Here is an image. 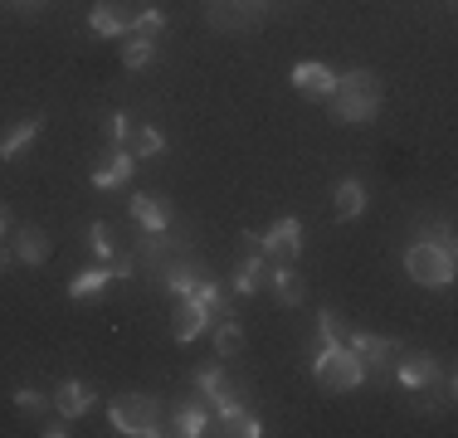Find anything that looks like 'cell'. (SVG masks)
Instances as JSON below:
<instances>
[{
  "label": "cell",
  "instance_id": "cell-1",
  "mask_svg": "<svg viewBox=\"0 0 458 438\" xmlns=\"http://www.w3.org/2000/svg\"><path fill=\"white\" fill-rule=\"evenodd\" d=\"M380 79L370 69H352V73H336V83H332V93L322 97L327 103V113L336 117V122H352V127H366V122H376V113H380Z\"/></svg>",
  "mask_w": 458,
  "mask_h": 438
},
{
  "label": "cell",
  "instance_id": "cell-2",
  "mask_svg": "<svg viewBox=\"0 0 458 438\" xmlns=\"http://www.w3.org/2000/svg\"><path fill=\"white\" fill-rule=\"evenodd\" d=\"M312 380L327 394H352L366 385V366L356 360V350L346 341H318V356H312Z\"/></svg>",
  "mask_w": 458,
  "mask_h": 438
},
{
  "label": "cell",
  "instance_id": "cell-3",
  "mask_svg": "<svg viewBox=\"0 0 458 438\" xmlns=\"http://www.w3.org/2000/svg\"><path fill=\"white\" fill-rule=\"evenodd\" d=\"M107 424H113L117 434H127V438L166 434V424H161V400H151V394H141V390L117 394V400L107 404Z\"/></svg>",
  "mask_w": 458,
  "mask_h": 438
},
{
  "label": "cell",
  "instance_id": "cell-4",
  "mask_svg": "<svg viewBox=\"0 0 458 438\" xmlns=\"http://www.w3.org/2000/svg\"><path fill=\"white\" fill-rule=\"evenodd\" d=\"M181 258H191V248H185L171 229H161V234H147V229H141V239H137V248H132L137 273H147L151 282H166V273L176 268Z\"/></svg>",
  "mask_w": 458,
  "mask_h": 438
},
{
  "label": "cell",
  "instance_id": "cell-5",
  "mask_svg": "<svg viewBox=\"0 0 458 438\" xmlns=\"http://www.w3.org/2000/svg\"><path fill=\"white\" fill-rule=\"evenodd\" d=\"M405 273L420 288H449L454 282V248L434 244V239H420V244L405 248Z\"/></svg>",
  "mask_w": 458,
  "mask_h": 438
},
{
  "label": "cell",
  "instance_id": "cell-6",
  "mask_svg": "<svg viewBox=\"0 0 458 438\" xmlns=\"http://www.w3.org/2000/svg\"><path fill=\"white\" fill-rule=\"evenodd\" d=\"M264 15H268V5H259V0H205V20L215 29H225V35L254 29Z\"/></svg>",
  "mask_w": 458,
  "mask_h": 438
},
{
  "label": "cell",
  "instance_id": "cell-7",
  "mask_svg": "<svg viewBox=\"0 0 458 438\" xmlns=\"http://www.w3.org/2000/svg\"><path fill=\"white\" fill-rule=\"evenodd\" d=\"M346 346H352L356 360L366 366V380H370V375L386 380V375H390V360H395V350H400V341L376 336V332H352V336H346Z\"/></svg>",
  "mask_w": 458,
  "mask_h": 438
},
{
  "label": "cell",
  "instance_id": "cell-8",
  "mask_svg": "<svg viewBox=\"0 0 458 438\" xmlns=\"http://www.w3.org/2000/svg\"><path fill=\"white\" fill-rule=\"evenodd\" d=\"M191 385L205 394V404H210V409L239 404V385L225 375V360H220V356H215V360H205V366H195V370H191Z\"/></svg>",
  "mask_w": 458,
  "mask_h": 438
},
{
  "label": "cell",
  "instance_id": "cell-9",
  "mask_svg": "<svg viewBox=\"0 0 458 438\" xmlns=\"http://www.w3.org/2000/svg\"><path fill=\"white\" fill-rule=\"evenodd\" d=\"M259 248L268 254V263H293L302 254V219L283 215L268 234H259Z\"/></svg>",
  "mask_w": 458,
  "mask_h": 438
},
{
  "label": "cell",
  "instance_id": "cell-10",
  "mask_svg": "<svg viewBox=\"0 0 458 438\" xmlns=\"http://www.w3.org/2000/svg\"><path fill=\"white\" fill-rule=\"evenodd\" d=\"M210 326H215V312L200 298L185 292V298L176 302V312H171V336H176V341H195V336H205Z\"/></svg>",
  "mask_w": 458,
  "mask_h": 438
},
{
  "label": "cell",
  "instance_id": "cell-11",
  "mask_svg": "<svg viewBox=\"0 0 458 438\" xmlns=\"http://www.w3.org/2000/svg\"><path fill=\"white\" fill-rule=\"evenodd\" d=\"M89 29L98 39H127V29H132V5H127V0H98L93 15H89Z\"/></svg>",
  "mask_w": 458,
  "mask_h": 438
},
{
  "label": "cell",
  "instance_id": "cell-12",
  "mask_svg": "<svg viewBox=\"0 0 458 438\" xmlns=\"http://www.w3.org/2000/svg\"><path fill=\"white\" fill-rule=\"evenodd\" d=\"M132 175H137V156H132L127 147H113V151H107V156L93 166V185H98V190H117V185H127Z\"/></svg>",
  "mask_w": 458,
  "mask_h": 438
},
{
  "label": "cell",
  "instance_id": "cell-13",
  "mask_svg": "<svg viewBox=\"0 0 458 438\" xmlns=\"http://www.w3.org/2000/svg\"><path fill=\"white\" fill-rule=\"evenodd\" d=\"M268 268H274V263H268L264 248H249L244 263L234 268V292H239V298H254V292H264V288H268Z\"/></svg>",
  "mask_w": 458,
  "mask_h": 438
},
{
  "label": "cell",
  "instance_id": "cell-14",
  "mask_svg": "<svg viewBox=\"0 0 458 438\" xmlns=\"http://www.w3.org/2000/svg\"><path fill=\"white\" fill-rule=\"evenodd\" d=\"M288 83L298 88V93H308V97H327L332 83H336V73L327 69V63H318V59H302V63H293Z\"/></svg>",
  "mask_w": 458,
  "mask_h": 438
},
{
  "label": "cell",
  "instance_id": "cell-15",
  "mask_svg": "<svg viewBox=\"0 0 458 438\" xmlns=\"http://www.w3.org/2000/svg\"><path fill=\"white\" fill-rule=\"evenodd\" d=\"M10 254H15L20 263H30V268H39V263L54 254V244H49L45 229L30 224V229H15V234H10Z\"/></svg>",
  "mask_w": 458,
  "mask_h": 438
},
{
  "label": "cell",
  "instance_id": "cell-16",
  "mask_svg": "<svg viewBox=\"0 0 458 438\" xmlns=\"http://www.w3.org/2000/svg\"><path fill=\"white\" fill-rule=\"evenodd\" d=\"M98 404V390L93 385H83V380H64L59 394H54V409L64 414V419H83Z\"/></svg>",
  "mask_w": 458,
  "mask_h": 438
},
{
  "label": "cell",
  "instance_id": "cell-17",
  "mask_svg": "<svg viewBox=\"0 0 458 438\" xmlns=\"http://www.w3.org/2000/svg\"><path fill=\"white\" fill-rule=\"evenodd\" d=\"M132 219L147 234H161V229H171V200H161V195H132Z\"/></svg>",
  "mask_w": 458,
  "mask_h": 438
},
{
  "label": "cell",
  "instance_id": "cell-18",
  "mask_svg": "<svg viewBox=\"0 0 458 438\" xmlns=\"http://www.w3.org/2000/svg\"><path fill=\"white\" fill-rule=\"evenodd\" d=\"M434 380H439V366H434L429 356H405L395 366V385L400 390H434Z\"/></svg>",
  "mask_w": 458,
  "mask_h": 438
},
{
  "label": "cell",
  "instance_id": "cell-19",
  "mask_svg": "<svg viewBox=\"0 0 458 438\" xmlns=\"http://www.w3.org/2000/svg\"><path fill=\"white\" fill-rule=\"evenodd\" d=\"M215 424H220V434L229 438H259L264 434V424H259V414L254 409H244V404H225V409H215Z\"/></svg>",
  "mask_w": 458,
  "mask_h": 438
},
{
  "label": "cell",
  "instance_id": "cell-20",
  "mask_svg": "<svg viewBox=\"0 0 458 438\" xmlns=\"http://www.w3.org/2000/svg\"><path fill=\"white\" fill-rule=\"evenodd\" d=\"M332 215L336 219H361L366 215V185L361 181H336V190H332Z\"/></svg>",
  "mask_w": 458,
  "mask_h": 438
},
{
  "label": "cell",
  "instance_id": "cell-21",
  "mask_svg": "<svg viewBox=\"0 0 458 438\" xmlns=\"http://www.w3.org/2000/svg\"><path fill=\"white\" fill-rule=\"evenodd\" d=\"M39 131H45V117H25V122L5 127V131H0V161H15L20 151L39 137Z\"/></svg>",
  "mask_w": 458,
  "mask_h": 438
},
{
  "label": "cell",
  "instance_id": "cell-22",
  "mask_svg": "<svg viewBox=\"0 0 458 438\" xmlns=\"http://www.w3.org/2000/svg\"><path fill=\"white\" fill-rule=\"evenodd\" d=\"M268 288H274V298H278L283 307H298L302 298H308V288H302V278L288 268V263H274V268H268Z\"/></svg>",
  "mask_w": 458,
  "mask_h": 438
},
{
  "label": "cell",
  "instance_id": "cell-23",
  "mask_svg": "<svg viewBox=\"0 0 458 438\" xmlns=\"http://www.w3.org/2000/svg\"><path fill=\"white\" fill-rule=\"evenodd\" d=\"M113 282V263H98V268H83V273H73L69 278V298L73 302H83V298H98V292Z\"/></svg>",
  "mask_w": 458,
  "mask_h": 438
},
{
  "label": "cell",
  "instance_id": "cell-24",
  "mask_svg": "<svg viewBox=\"0 0 458 438\" xmlns=\"http://www.w3.org/2000/svg\"><path fill=\"white\" fill-rule=\"evenodd\" d=\"M171 429H176L181 438H205V434L215 429V419H210V409H205V404H181L176 419H171Z\"/></svg>",
  "mask_w": 458,
  "mask_h": 438
},
{
  "label": "cell",
  "instance_id": "cell-25",
  "mask_svg": "<svg viewBox=\"0 0 458 438\" xmlns=\"http://www.w3.org/2000/svg\"><path fill=\"white\" fill-rule=\"evenodd\" d=\"M151 59H157V39H147V35H127L123 39V63H127V69H147V63Z\"/></svg>",
  "mask_w": 458,
  "mask_h": 438
},
{
  "label": "cell",
  "instance_id": "cell-26",
  "mask_svg": "<svg viewBox=\"0 0 458 438\" xmlns=\"http://www.w3.org/2000/svg\"><path fill=\"white\" fill-rule=\"evenodd\" d=\"M161 29H166V10H161V5H141V10H132V29H127V35L157 39Z\"/></svg>",
  "mask_w": 458,
  "mask_h": 438
},
{
  "label": "cell",
  "instance_id": "cell-27",
  "mask_svg": "<svg viewBox=\"0 0 458 438\" xmlns=\"http://www.w3.org/2000/svg\"><path fill=\"white\" fill-rule=\"evenodd\" d=\"M127 151H132L137 161H151V156H161V151H166V131H161V127H141L137 137H132V147H127Z\"/></svg>",
  "mask_w": 458,
  "mask_h": 438
},
{
  "label": "cell",
  "instance_id": "cell-28",
  "mask_svg": "<svg viewBox=\"0 0 458 438\" xmlns=\"http://www.w3.org/2000/svg\"><path fill=\"white\" fill-rule=\"evenodd\" d=\"M239 346H244V326H239L234 316H225V322L215 326V356H220V360H229Z\"/></svg>",
  "mask_w": 458,
  "mask_h": 438
},
{
  "label": "cell",
  "instance_id": "cell-29",
  "mask_svg": "<svg viewBox=\"0 0 458 438\" xmlns=\"http://www.w3.org/2000/svg\"><path fill=\"white\" fill-rule=\"evenodd\" d=\"M89 244H93V254L103 258V263H113V258H117V244H113V224H107V219H93V229H89Z\"/></svg>",
  "mask_w": 458,
  "mask_h": 438
},
{
  "label": "cell",
  "instance_id": "cell-30",
  "mask_svg": "<svg viewBox=\"0 0 458 438\" xmlns=\"http://www.w3.org/2000/svg\"><path fill=\"white\" fill-rule=\"evenodd\" d=\"M10 400H15V409H20V414H35V419L49 409V400H45V394H39L35 385H15V390H10Z\"/></svg>",
  "mask_w": 458,
  "mask_h": 438
},
{
  "label": "cell",
  "instance_id": "cell-31",
  "mask_svg": "<svg viewBox=\"0 0 458 438\" xmlns=\"http://www.w3.org/2000/svg\"><path fill=\"white\" fill-rule=\"evenodd\" d=\"M127 137H132V122H127V113H113V117H107V141H113V147H123Z\"/></svg>",
  "mask_w": 458,
  "mask_h": 438
},
{
  "label": "cell",
  "instance_id": "cell-32",
  "mask_svg": "<svg viewBox=\"0 0 458 438\" xmlns=\"http://www.w3.org/2000/svg\"><path fill=\"white\" fill-rule=\"evenodd\" d=\"M410 404H414V414H434V409H439L434 394H424V390H410Z\"/></svg>",
  "mask_w": 458,
  "mask_h": 438
},
{
  "label": "cell",
  "instance_id": "cell-33",
  "mask_svg": "<svg viewBox=\"0 0 458 438\" xmlns=\"http://www.w3.org/2000/svg\"><path fill=\"white\" fill-rule=\"evenodd\" d=\"M39 434H45V438H64V434H69V419H64V414H59V419L39 424Z\"/></svg>",
  "mask_w": 458,
  "mask_h": 438
},
{
  "label": "cell",
  "instance_id": "cell-34",
  "mask_svg": "<svg viewBox=\"0 0 458 438\" xmlns=\"http://www.w3.org/2000/svg\"><path fill=\"white\" fill-rule=\"evenodd\" d=\"M10 263H15V254H10V248H5V239H0V273H5Z\"/></svg>",
  "mask_w": 458,
  "mask_h": 438
},
{
  "label": "cell",
  "instance_id": "cell-35",
  "mask_svg": "<svg viewBox=\"0 0 458 438\" xmlns=\"http://www.w3.org/2000/svg\"><path fill=\"white\" fill-rule=\"evenodd\" d=\"M10 234V210H5V200H0V239Z\"/></svg>",
  "mask_w": 458,
  "mask_h": 438
},
{
  "label": "cell",
  "instance_id": "cell-36",
  "mask_svg": "<svg viewBox=\"0 0 458 438\" xmlns=\"http://www.w3.org/2000/svg\"><path fill=\"white\" fill-rule=\"evenodd\" d=\"M20 10H35V5H49V0H15Z\"/></svg>",
  "mask_w": 458,
  "mask_h": 438
},
{
  "label": "cell",
  "instance_id": "cell-37",
  "mask_svg": "<svg viewBox=\"0 0 458 438\" xmlns=\"http://www.w3.org/2000/svg\"><path fill=\"white\" fill-rule=\"evenodd\" d=\"M259 5H274V0H259Z\"/></svg>",
  "mask_w": 458,
  "mask_h": 438
}]
</instances>
